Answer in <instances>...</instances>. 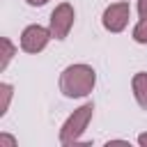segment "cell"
Masks as SVG:
<instances>
[{
  "instance_id": "cell-1",
  "label": "cell",
  "mask_w": 147,
  "mask_h": 147,
  "mask_svg": "<svg viewBox=\"0 0 147 147\" xmlns=\"http://www.w3.org/2000/svg\"><path fill=\"white\" fill-rule=\"evenodd\" d=\"M96 74L90 64H69L60 74V92L69 99H80L87 96L94 90Z\"/></svg>"
},
{
  "instance_id": "cell-2",
  "label": "cell",
  "mask_w": 147,
  "mask_h": 147,
  "mask_svg": "<svg viewBox=\"0 0 147 147\" xmlns=\"http://www.w3.org/2000/svg\"><path fill=\"white\" fill-rule=\"evenodd\" d=\"M92 113H94L92 103H85L78 110H74L69 115V119L62 124V129H60V142L62 145H76L80 140V136L85 133V129H87V124L92 119Z\"/></svg>"
},
{
  "instance_id": "cell-3",
  "label": "cell",
  "mask_w": 147,
  "mask_h": 147,
  "mask_svg": "<svg viewBox=\"0 0 147 147\" xmlns=\"http://www.w3.org/2000/svg\"><path fill=\"white\" fill-rule=\"evenodd\" d=\"M74 18H76L74 7L69 2H60L51 14V34L55 39H67V34L74 25Z\"/></svg>"
},
{
  "instance_id": "cell-4",
  "label": "cell",
  "mask_w": 147,
  "mask_h": 147,
  "mask_svg": "<svg viewBox=\"0 0 147 147\" xmlns=\"http://www.w3.org/2000/svg\"><path fill=\"white\" fill-rule=\"evenodd\" d=\"M51 28H44V25H28L21 34V48L25 53H39L46 48L48 39H51Z\"/></svg>"
},
{
  "instance_id": "cell-5",
  "label": "cell",
  "mask_w": 147,
  "mask_h": 147,
  "mask_svg": "<svg viewBox=\"0 0 147 147\" xmlns=\"http://www.w3.org/2000/svg\"><path fill=\"white\" fill-rule=\"evenodd\" d=\"M129 16H131V7L129 2H115L110 7H106L103 11V28L108 32H122L129 23Z\"/></svg>"
},
{
  "instance_id": "cell-6",
  "label": "cell",
  "mask_w": 147,
  "mask_h": 147,
  "mask_svg": "<svg viewBox=\"0 0 147 147\" xmlns=\"http://www.w3.org/2000/svg\"><path fill=\"white\" fill-rule=\"evenodd\" d=\"M131 87H133V96L138 101L140 108H147V74L145 71H138L131 80Z\"/></svg>"
},
{
  "instance_id": "cell-7",
  "label": "cell",
  "mask_w": 147,
  "mask_h": 147,
  "mask_svg": "<svg viewBox=\"0 0 147 147\" xmlns=\"http://www.w3.org/2000/svg\"><path fill=\"white\" fill-rule=\"evenodd\" d=\"M0 46H2V60H0V69H7V64H9V60L14 57L16 48H14V44H11L7 37H2V39H0Z\"/></svg>"
},
{
  "instance_id": "cell-8",
  "label": "cell",
  "mask_w": 147,
  "mask_h": 147,
  "mask_svg": "<svg viewBox=\"0 0 147 147\" xmlns=\"http://www.w3.org/2000/svg\"><path fill=\"white\" fill-rule=\"evenodd\" d=\"M133 39L138 44H147V18H140V23L133 28Z\"/></svg>"
},
{
  "instance_id": "cell-9",
  "label": "cell",
  "mask_w": 147,
  "mask_h": 147,
  "mask_svg": "<svg viewBox=\"0 0 147 147\" xmlns=\"http://www.w3.org/2000/svg\"><path fill=\"white\" fill-rule=\"evenodd\" d=\"M0 94H2L0 115H5V113H7V108H9V99H11V85H9V83H2V85H0Z\"/></svg>"
},
{
  "instance_id": "cell-10",
  "label": "cell",
  "mask_w": 147,
  "mask_h": 147,
  "mask_svg": "<svg viewBox=\"0 0 147 147\" xmlns=\"http://www.w3.org/2000/svg\"><path fill=\"white\" fill-rule=\"evenodd\" d=\"M138 14L140 18H147V0H138Z\"/></svg>"
},
{
  "instance_id": "cell-11",
  "label": "cell",
  "mask_w": 147,
  "mask_h": 147,
  "mask_svg": "<svg viewBox=\"0 0 147 147\" xmlns=\"http://www.w3.org/2000/svg\"><path fill=\"white\" fill-rule=\"evenodd\" d=\"M2 145H9V147H14V145H16V140H14L11 136H0V147H2Z\"/></svg>"
},
{
  "instance_id": "cell-12",
  "label": "cell",
  "mask_w": 147,
  "mask_h": 147,
  "mask_svg": "<svg viewBox=\"0 0 147 147\" xmlns=\"http://www.w3.org/2000/svg\"><path fill=\"white\" fill-rule=\"evenodd\" d=\"M28 5H32V7H41V5H46L48 0H25Z\"/></svg>"
},
{
  "instance_id": "cell-13",
  "label": "cell",
  "mask_w": 147,
  "mask_h": 147,
  "mask_svg": "<svg viewBox=\"0 0 147 147\" xmlns=\"http://www.w3.org/2000/svg\"><path fill=\"white\" fill-rule=\"evenodd\" d=\"M138 142H140L142 147H147V133H140V136H138Z\"/></svg>"
}]
</instances>
